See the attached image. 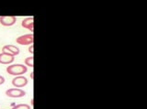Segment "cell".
Returning a JSON list of instances; mask_svg holds the SVG:
<instances>
[{"label":"cell","mask_w":147,"mask_h":109,"mask_svg":"<svg viewBox=\"0 0 147 109\" xmlns=\"http://www.w3.org/2000/svg\"><path fill=\"white\" fill-rule=\"evenodd\" d=\"M28 71L27 67L23 64H11L7 66V72L10 75L14 76H20L26 74Z\"/></svg>","instance_id":"6da1fadb"},{"label":"cell","mask_w":147,"mask_h":109,"mask_svg":"<svg viewBox=\"0 0 147 109\" xmlns=\"http://www.w3.org/2000/svg\"><path fill=\"white\" fill-rule=\"evenodd\" d=\"M16 42L20 45H23V46H27V45H31L34 42V35L33 33L30 34H25L18 37L16 39Z\"/></svg>","instance_id":"7a4b0ae2"},{"label":"cell","mask_w":147,"mask_h":109,"mask_svg":"<svg viewBox=\"0 0 147 109\" xmlns=\"http://www.w3.org/2000/svg\"><path fill=\"white\" fill-rule=\"evenodd\" d=\"M6 95L11 98H20L26 95V92L20 88H10L7 90Z\"/></svg>","instance_id":"3957f363"},{"label":"cell","mask_w":147,"mask_h":109,"mask_svg":"<svg viewBox=\"0 0 147 109\" xmlns=\"http://www.w3.org/2000/svg\"><path fill=\"white\" fill-rule=\"evenodd\" d=\"M17 17L15 16H0V24L4 27H10L16 23Z\"/></svg>","instance_id":"277c9868"},{"label":"cell","mask_w":147,"mask_h":109,"mask_svg":"<svg viewBox=\"0 0 147 109\" xmlns=\"http://www.w3.org/2000/svg\"><path fill=\"white\" fill-rule=\"evenodd\" d=\"M12 84L15 86L16 88H22L28 84V79L22 75L17 76L12 80Z\"/></svg>","instance_id":"5b68a950"},{"label":"cell","mask_w":147,"mask_h":109,"mask_svg":"<svg viewBox=\"0 0 147 109\" xmlns=\"http://www.w3.org/2000/svg\"><path fill=\"white\" fill-rule=\"evenodd\" d=\"M2 52L9 54V55H12V56H16V55H18V53H20V49L16 46H14V45L8 44V45H5L2 48Z\"/></svg>","instance_id":"8992f818"},{"label":"cell","mask_w":147,"mask_h":109,"mask_svg":"<svg viewBox=\"0 0 147 109\" xmlns=\"http://www.w3.org/2000/svg\"><path fill=\"white\" fill-rule=\"evenodd\" d=\"M21 26L23 28L28 29L31 31V33H33L34 31V19L32 17H26L22 20L21 22Z\"/></svg>","instance_id":"52a82bcc"},{"label":"cell","mask_w":147,"mask_h":109,"mask_svg":"<svg viewBox=\"0 0 147 109\" xmlns=\"http://www.w3.org/2000/svg\"><path fill=\"white\" fill-rule=\"evenodd\" d=\"M15 61V56L9 55L7 53H0V63L1 64H10Z\"/></svg>","instance_id":"ba28073f"},{"label":"cell","mask_w":147,"mask_h":109,"mask_svg":"<svg viewBox=\"0 0 147 109\" xmlns=\"http://www.w3.org/2000/svg\"><path fill=\"white\" fill-rule=\"evenodd\" d=\"M33 62H34V57H33V56L28 57V58L25 59V61H24L25 64H26L27 66H29V67H31V68H33V66H34Z\"/></svg>","instance_id":"9c48e42d"},{"label":"cell","mask_w":147,"mask_h":109,"mask_svg":"<svg viewBox=\"0 0 147 109\" xmlns=\"http://www.w3.org/2000/svg\"><path fill=\"white\" fill-rule=\"evenodd\" d=\"M12 109H30V106L27 104H18L14 106Z\"/></svg>","instance_id":"30bf717a"},{"label":"cell","mask_w":147,"mask_h":109,"mask_svg":"<svg viewBox=\"0 0 147 109\" xmlns=\"http://www.w3.org/2000/svg\"><path fill=\"white\" fill-rule=\"evenodd\" d=\"M33 48H34L33 44H31L30 46V48H29V51H30L31 54H33V53H34V51H33Z\"/></svg>","instance_id":"8fae6325"},{"label":"cell","mask_w":147,"mask_h":109,"mask_svg":"<svg viewBox=\"0 0 147 109\" xmlns=\"http://www.w3.org/2000/svg\"><path fill=\"white\" fill-rule=\"evenodd\" d=\"M5 83V78L2 76V75H0V85L3 84Z\"/></svg>","instance_id":"7c38bea8"},{"label":"cell","mask_w":147,"mask_h":109,"mask_svg":"<svg viewBox=\"0 0 147 109\" xmlns=\"http://www.w3.org/2000/svg\"><path fill=\"white\" fill-rule=\"evenodd\" d=\"M33 74H34L33 72H31V74H30V78H31V79H33Z\"/></svg>","instance_id":"4fadbf2b"}]
</instances>
